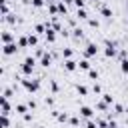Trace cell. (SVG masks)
Segmentation results:
<instances>
[{
	"label": "cell",
	"instance_id": "31",
	"mask_svg": "<svg viewBox=\"0 0 128 128\" xmlns=\"http://www.w3.org/2000/svg\"><path fill=\"white\" fill-rule=\"evenodd\" d=\"M84 128H98V124H96L94 118H88V120L84 122Z\"/></svg>",
	"mask_w": 128,
	"mask_h": 128
},
{
	"label": "cell",
	"instance_id": "21",
	"mask_svg": "<svg viewBox=\"0 0 128 128\" xmlns=\"http://www.w3.org/2000/svg\"><path fill=\"white\" fill-rule=\"evenodd\" d=\"M46 30H48L46 22H44V24H36V26H34V32H36V34H46Z\"/></svg>",
	"mask_w": 128,
	"mask_h": 128
},
{
	"label": "cell",
	"instance_id": "30",
	"mask_svg": "<svg viewBox=\"0 0 128 128\" xmlns=\"http://www.w3.org/2000/svg\"><path fill=\"white\" fill-rule=\"evenodd\" d=\"M68 122H70V126H72V128H78V126H80V118H78V116H70V120H68Z\"/></svg>",
	"mask_w": 128,
	"mask_h": 128
},
{
	"label": "cell",
	"instance_id": "32",
	"mask_svg": "<svg viewBox=\"0 0 128 128\" xmlns=\"http://www.w3.org/2000/svg\"><path fill=\"white\" fill-rule=\"evenodd\" d=\"M28 40H30V46H38V34H28Z\"/></svg>",
	"mask_w": 128,
	"mask_h": 128
},
{
	"label": "cell",
	"instance_id": "20",
	"mask_svg": "<svg viewBox=\"0 0 128 128\" xmlns=\"http://www.w3.org/2000/svg\"><path fill=\"white\" fill-rule=\"evenodd\" d=\"M72 56H74V50H72L70 46L62 48V60H66V58H72Z\"/></svg>",
	"mask_w": 128,
	"mask_h": 128
},
{
	"label": "cell",
	"instance_id": "40",
	"mask_svg": "<svg viewBox=\"0 0 128 128\" xmlns=\"http://www.w3.org/2000/svg\"><path fill=\"white\" fill-rule=\"evenodd\" d=\"M92 92H94V94H102V86H100L98 82H94V84H92Z\"/></svg>",
	"mask_w": 128,
	"mask_h": 128
},
{
	"label": "cell",
	"instance_id": "15",
	"mask_svg": "<svg viewBox=\"0 0 128 128\" xmlns=\"http://www.w3.org/2000/svg\"><path fill=\"white\" fill-rule=\"evenodd\" d=\"M58 14H60V16H68V6H66V2H62V0H58Z\"/></svg>",
	"mask_w": 128,
	"mask_h": 128
},
{
	"label": "cell",
	"instance_id": "26",
	"mask_svg": "<svg viewBox=\"0 0 128 128\" xmlns=\"http://www.w3.org/2000/svg\"><path fill=\"white\" fill-rule=\"evenodd\" d=\"M30 4H32L34 8H44V6L48 4V0H30Z\"/></svg>",
	"mask_w": 128,
	"mask_h": 128
},
{
	"label": "cell",
	"instance_id": "36",
	"mask_svg": "<svg viewBox=\"0 0 128 128\" xmlns=\"http://www.w3.org/2000/svg\"><path fill=\"white\" fill-rule=\"evenodd\" d=\"M88 78H90V80H98V70L90 68V70H88Z\"/></svg>",
	"mask_w": 128,
	"mask_h": 128
},
{
	"label": "cell",
	"instance_id": "45",
	"mask_svg": "<svg viewBox=\"0 0 128 128\" xmlns=\"http://www.w3.org/2000/svg\"><path fill=\"white\" fill-rule=\"evenodd\" d=\"M22 118H24V122H30V120H32V114L26 112V114H22Z\"/></svg>",
	"mask_w": 128,
	"mask_h": 128
},
{
	"label": "cell",
	"instance_id": "14",
	"mask_svg": "<svg viewBox=\"0 0 128 128\" xmlns=\"http://www.w3.org/2000/svg\"><path fill=\"white\" fill-rule=\"evenodd\" d=\"M14 112H16V114H26V112H30V108H28V104H22V102H20V104L14 106Z\"/></svg>",
	"mask_w": 128,
	"mask_h": 128
},
{
	"label": "cell",
	"instance_id": "38",
	"mask_svg": "<svg viewBox=\"0 0 128 128\" xmlns=\"http://www.w3.org/2000/svg\"><path fill=\"white\" fill-rule=\"evenodd\" d=\"M56 120H58V122H68V120H70V116H68V114H66V112H60V114H58V118H56Z\"/></svg>",
	"mask_w": 128,
	"mask_h": 128
},
{
	"label": "cell",
	"instance_id": "33",
	"mask_svg": "<svg viewBox=\"0 0 128 128\" xmlns=\"http://www.w3.org/2000/svg\"><path fill=\"white\" fill-rule=\"evenodd\" d=\"M108 106H110V104H106V102H104V100H100V102H98V104H96V108H98V110H100V112H106V110H108Z\"/></svg>",
	"mask_w": 128,
	"mask_h": 128
},
{
	"label": "cell",
	"instance_id": "25",
	"mask_svg": "<svg viewBox=\"0 0 128 128\" xmlns=\"http://www.w3.org/2000/svg\"><path fill=\"white\" fill-rule=\"evenodd\" d=\"M108 122H110V118H96L98 128H108Z\"/></svg>",
	"mask_w": 128,
	"mask_h": 128
},
{
	"label": "cell",
	"instance_id": "1",
	"mask_svg": "<svg viewBox=\"0 0 128 128\" xmlns=\"http://www.w3.org/2000/svg\"><path fill=\"white\" fill-rule=\"evenodd\" d=\"M20 86L26 90V92H30V94H36L38 90H40V78H32V76H24L22 80H20Z\"/></svg>",
	"mask_w": 128,
	"mask_h": 128
},
{
	"label": "cell",
	"instance_id": "3",
	"mask_svg": "<svg viewBox=\"0 0 128 128\" xmlns=\"http://www.w3.org/2000/svg\"><path fill=\"white\" fill-rule=\"evenodd\" d=\"M98 52H100V46H98L96 42H88V44L84 46V50H82L84 58H92V56H96Z\"/></svg>",
	"mask_w": 128,
	"mask_h": 128
},
{
	"label": "cell",
	"instance_id": "41",
	"mask_svg": "<svg viewBox=\"0 0 128 128\" xmlns=\"http://www.w3.org/2000/svg\"><path fill=\"white\" fill-rule=\"evenodd\" d=\"M44 102H46V106L54 108V98H52V96H46V98H44Z\"/></svg>",
	"mask_w": 128,
	"mask_h": 128
},
{
	"label": "cell",
	"instance_id": "2",
	"mask_svg": "<svg viewBox=\"0 0 128 128\" xmlns=\"http://www.w3.org/2000/svg\"><path fill=\"white\" fill-rule=\"evenodd\" d=\"M34 66H36V58H34V56H26L24 62H22V66H20V72H22L24 76H32Z\"/></svg>",
	"mask_w": 128,
	"mask_h": 128
},
{
	"label": "cell",
	"instance_id": "37",
	"mask_svg": "<svg viewBox=\"0 0 128 128\" xmlns=\"http://www.w3.org/2000/svg\"><path fill=\"white\" fill-rule=\"evenodd\" d=\"M102 100H104L106 104H110V106L114 104V98H112V94H102Z\"/></svg>",
	"mask_w": 128,
	"mask_h": 128
},
{
	"label": "cell",
	"instance_id": "24",
	"mask_svg": "<svg viewBox=\"0 0 128 128\" xmlns=\"http://www.w3.org/2000/svg\"><path fill=\"white\" fill-rule=\"evenodd\" d=\"M76 92H78L80 96H88V88H86L84 84H76Z\"/></svg>",
	"mask_w": 128,
	"mask_h": 128
},
{
	"label": "cell",
	"instance_id": "6",
	"mask_svg": "<svg viewBox=\"0 0 128 128\" xmlns=\"http://www.w3.org/2000/svg\"><path fill=\"white\" fill-rule=\"evenodd\" d=\"M62 66H64L66 72H76V70H78V62H76L74 58H66V60H62Z\"/></svg>",
	"mask_w": 128,
	"mask_h": 128
},
{
	"label": "cell",
	"instance_id": "10",
	"mask_svg": "<svg viewBox=\"0 0 128 128\" xmlns=\"http://www.w3.org/2000/svg\"><path fill=\"white\" fill-rule=\"evenodd\" d=\"M10 42H16V36L10 30H2V44H10Z\"/></svg>",
	"mask_w": 128,
	"mask_h": 128
},
{
	"label": "cell",
	"instance_id": "43",
	"mask_svg": "<svg viewBox=\"0 0 128 128\" xmlns=\"http://www.w3.org/2000/svg\"><path fill=\"white\" fill-rule=\"evenodd\" d=\"M74 6L76 8H86V0H74Z\"/></svg>",
	"mask_w": 128,
	"mask_h": 128
},
{
	"label": "cell",
	"instance_id": "7",
	"mask_svg": "<svg viewBox=\"0 0 128 128\" xmlns=\"http://www.w3.org/2000/svg\"><path fill=\"white\" fill-rule=\"evenodd\" d=\"M0 110H2V116H10L12 112V106H10V98H0Z\"/></svg>",
	"mask_w": 128,
	"mask_h": 128
},
{
	"label": "cell",
	"instance_id": "12",
	"mask_svg": "<svg viewBox=\"0 0 128 128\" xmlns=\"http://www.w3.org/2000/svg\"><path fill=\"white\" fill-rule=\"evenodd\" d=\"M50 64H52V54L46 52V54L40 58V66H42V68H50Z\"/></svg>",
	"mask_w": 128,
	"mask_h": 128
},
{
	"label": "cell",
	"instance_id": "13",
	"mask_svg": "<svg viewBox=\"0 0 128 128\" xmlns=\"http://www.w3.org/2000/svg\"><path fill=\"white\" fill-rule=\"evenodd\" d=\"M50 28H54L56 32H62V30H64L62 24H60V20H58V16H52V20H50Z\"/></svg>",
	"mask_w": 128,
	"mask_h": 128
},
{
	"label": "cell",
	"instance_id": "29",
	"mask_svg": "<svg viewBox=\"0 0 128 128\" xmlns=\"http://www.w3.org/2000/svg\"><path fill=\"white\" fill-rule=\"evenodd\" d=\"M86 22H88L90 28H98V26H100V20H98V18H88Z\"/></svg>",
	"mask_w": 128,
	"mask_h": 128
},
{
	"label": "cell",
	"instance_id": "9",
	"mask_svg": "<svg viewBox=\"0 0 128 128\" xmlns=\"http://www.w3.org/2000/svg\"><path fill=\"white\" fill-rule=\"evenodd\" d=\"M98 10H100V14H102L104 18H108V20H110V18L114 16L112 8H110V6H106V4H98Z\"/></svg>",
	"mask_w": 128,
	"mask_h": 128
},
{
	"label": "cell",
	"instance_id": "23",
	"mask_svg": "<svg viewBox=\"0 0 128 128\" xmlns=\"http://www.w3.org/2000/svg\"><path fill=\"white\" fill-rule=\"evenodd\" d=\"M82 36H84V30H82V28H74V30H72V38H74V40H80Z\"/></svg>",
	"mask_w": 128,
	"mask_h": 128
},
{
	"label": "cell",
	"instance_id": "46",
	"mask_svg": "<svg viewBox=\"0 0 128 128\" xmlns=\"http://www.w3.org/2000/svg\"><path fill=\"white\" fill-rule=\"evenodd\" d=\"M90 2H94V4H98V0H90Z\"/></svg>",
	"mask_w": 128,
	"mask_h": 128
},
{
	"label": "cell",
	"instance_id": "19",
	"mask_svg": "<svg viewBox=\"0 0 128 128\" xmlns=\"http://www.w3.org/2000/svg\"><path fill=\"white\" fill-rule=\"evenodd\" d=\"M2 22L4 24H16V14H6V16H2Z\"/></svg>",
	"mask_w": 128,
	"mask_h": 128
},
{
	"label": "cell",
	"instance_id": "39",
	"mask_svg": "<svg viewBox=\"0 0 128 128\" xmlns=\"http://www.w3.org/2000/svg\"><path fill=\"white\" fill-rule=\"evenodd\" d=\"M6 14H10V4L2 2V16H6Z\"/></svg>",
	"mask_w": 128,
	"mask_h": 128
},
{
	"label": "cell",
	"instance_id": "27",
	"mask_svg": "<svg viewBox=\"0 0 128 128\" xmlns=\"http://www.w3.org/2000/svg\"><path fill=\"white\" fill-rule=\"evenodd\" d=\"M2 96H4V98H12V96H14V90H12L10 86H4V90H2Z\"/></svg>",
	"mask_w": 128,
	"mask_h": 128
},
{
	"label": "cell",
	"instance_id": "17",
	"mask_svg": "<svg viewBox=\"0 0 128 128\" xmlns=\"http://www.w3.org/2000/svg\"><path fill=\"white\" fill-rule=\"evenodd\" d=\"M16 42H18V46H20V48H28V46H30L28 36H18V38H16Z\"/></svg>",
	"mask_w": 128,
	"mask_h": 128
},
{
	"label": "cell",
	"instance_id": "5",
	"mask_svg": "<svg viewBox=\"0 0 128 128\" xmlns=\"http://www.w3.org/2000/svg\"><path fill=\"white\" fill-rule=\"evenodd\" d=\"M20 50V46H18V42H10V44H2V54L8 58V56H14L16 52Z\"/></svg>",
	"mask_w": 128,
	"mask_h": 128
},
{
	"label": "cell",
	"instance_id": "18",
	"mask_svg": "<svg viewBox=\"0 0 128 128\" xmlns=\"http://www.w3.org/2000/svg\"><path fill=\"white\" fill-rule=\"evenodd\" d=\"M78 68H80V70H86V72H88V70L92 68V64H90V60H88V58H82V60L78 62Z\"/></svg>",
	"mask_w": 128,
	"mask_h": 128
},
{
	"label": "cell",
	"instance_id": "11",
	"mask_svg": "<svg viewBox=\"0 0 128 128\" xmlns=\"http://www.w3.org/2000/svg\"><path fill=\"white\" fill-rule=\"evenodd\" d=\"M44 36H46V42H48V44H54V42H56V30H54V28L48 26V30H46Z\"/></svg>",
	"mask_w": 128,
	"mask_h": 128
},
{
	"label": "cell",
	"instance_id": "42",
	"mask_svg": "<svg viewBox=\"0 0 128 128\" xmlns=\"http://www.w3.org/2000/svg\"><path fill=\"white\" fill-rule=\"evenodd\" d=\"M2 128H10V118L8 116H2Z\"/></svg>",
	"mask_w": 128,
	"mask_h": 128
},
{
	"label": "cell",
	"instance_id": "35",
	"mask_svg": "<svg viewBox=\"0 0 128 128\" xmlns=\"http://www.w3.org/2000/svg\"><path fill=\"white\" fill-rule=\"evenodd\" d=\"M44 54H46V50H44V48H36V52H34V58H36V60H40Z\"/></svg>",
	"mask_w": 128,
	"mask_h": 128
},
{
	"label": "cell",
	"instance_id": "34",
	"mask_svg": "<svg viewBox=\"0 0 128 128\" xmlns=\"http://www.w3.org/2000/svg\"><path fill=\"white\" fill-rule=\"evenodd\" d=\"M112 106H114V114H124V106H122V104H118V102H114Z\"/></svg>",
	"mask_w": 128,
	"mask_h": 128
},
{
	"label": "cell",
	"instance_id": "8",
	"mask_svg": "<svg viewBox=\"0 0 128 128\" xmlns=\"http://www.w3.org/2000/svg\"><path fill=\"white\" fill-rule=\"evenodd\" d=\"M78 114H80V118H84V120H88V118H94V108H90V106H80Z\"/></svg>",
	"mask_w": 128,
	"mask_h": 128
},
{
	"label": "cell",
	"instance_id": "22",
	"mask_svg": "<svg viewBox=\"0 0 128 128\" xmlns=\"http://www.w3.org/2000/svg\"><path fill=\"white\" fill-rule=\"evenodd\" d=\"M48 84H50V92H52V96H54V94H58V90H60L58 82H56V80H48Z\"/></svg>",
	"mask_w": 128,
	"mask_h": 128
},
{
	"label": "cell",
	"instance_id": "28",
	"mask_svg": "<svg viewBox=\"0 0 128 128\" xmlns=\"http://www.w3.org/2000/svg\"><path fill=\"white\" fill-rule=\"evenodd\" d=\"M120 72H122V74H128V58L120 60Z\"/></svg>",
	"mask_w": 128,
	"mask_h": 128
},
{
	"label": "cell",
	"instance_id": "4",
	"mask_svg": "<svg viewBox=\"0 0 128 128\" xmlns=\"http://www.w3.org/2000/svg\"><path fill=\"white\" fill-rule=\"evenodd\" d=\"M104 44H106V48H104V56H106V58L118 56V48H116V42H114V40H106Z\"/></svg>",
	"mask_w": 128,
	"mask_h": 128
},
{
	"label": "cell",
	"instance_id": "16",
	"mask_svg": "<svg viewBox=\"0 0 128 128\" xmlns=\"http://www.w3.org/2000/svg\"><path fill=\"white\" fill-rule=\"evenodd\" d=\"M76 18H78V20H88L90 14L86 12V8H78V10H76Z\"/></svg>",
	"mask_w": 128,
	"mask_h": 128
},
{
	"label": "cell",
	"instance_id": "44",
	"mask_svg": "<svg viewBox=\"0 0 128 128\" xmlns=\"http://www.w3.org/2000/svg\"><path fill=\"white\" fill-rule=\"evenodd\" d=\"M26 104H28V108H30V110H34V108H36V106H38V104H36V100H34V98H30V100H28V102H26Z\"/></svg>",
	"mask_w": 128,
	"mask_h": 128
}]
</instances>
